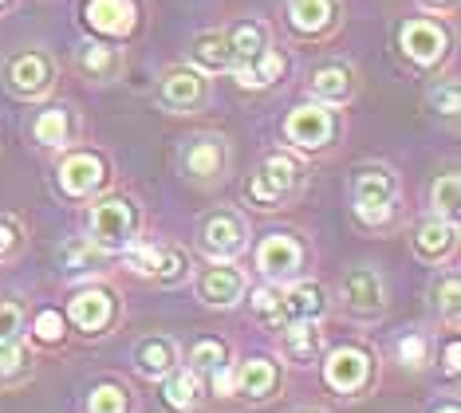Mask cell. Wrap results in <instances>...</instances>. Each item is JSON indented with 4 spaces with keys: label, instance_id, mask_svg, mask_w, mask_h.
<instances>
[{
    "label": "cell",
    "instance_id": "obj_41",
    "mask_svg": "<svg viewBox=\"0 0 461 413\" xmlns=\"http://www.w3.org/2000/svg\"><path fill=\"white\" fill-rule=\"evenodd\" d=\"M434 103H442V114H446V119H454V114H457V83H454V79H446L442 94L434 91Z\"/></svg>",
    "mask_w": 461,
    "mask_h": 413
},
{
    "label": "cell",
    "instance_id": "obj_10",
    "mask_svg": "<svg viewBox=\"0 0 461 413\" xmlns=\"http://www.w3.org/2000/svg\"><path fill=\"white\" fill-rule=\"evenodd\" d=\"M197 300L217 311H229L245 300V272L233 260H213L209 268L197 275Z\"/></svg>",
    "mask_w": 461,
    "mask_h": 413
},
{
    "label": "cell",
    "instance_id": "obj_19",
    "mask_svg": "<svg viewBox=\"0 0 461 413\" xmlns=\"http://www.w3.org/2000/svg\"><path fill=\"white\" fill-rule=\"evenodd\" d=\"M454 245H457V225L454 220L429 217V220H422V225L414 229V252H418V260H426V264H442L449 252H454Z\"/></svg>",
    "mask_w": 461,
    "mask_h": 413
},
{
    "label": "cell",
    "instance_id": "obj_31",
    "mask_svg": "<svg viewBox=\"0 0 461 413\" xmlns=\"http://www.w3.org/2000/svg\"><path fill=\"white\" fill-rule=\"evenodd\" d=\"M457 193H461L457 174H442V177H438V182L429 185V209H434V217L454 220V225H457Z\"/></svg>",
    "mask_w": 461,
    "mask_h": 413
},
{
    "label": "cell",
    "instance_id": "obj_12",
    "mask_svg": "<svg viewBox=\"0 0 461 413\" xmlns=\"http://www.w3.org/2000/svg\"><path fill=\"white\" fill-rule=\"evenodd\" d=\"M343 303H348L351 315H359V319H371V315H383L386 311V288H383V275L375 268H351L343 275Z\"/></svg>",
    "mask_w": 461,
    "mask_h": 413
},
{
    "label": "cell",
    "instance_id": "obj_20",
    "mask_svg": "<svg viewBox=\"0 0 461 413\" xmlns=\"http://www.w3.org/2000/svg\"><path fill=\"white\" fill-rule=\"evenodd\" d=\"M276 386H280V370L268 358H249V363H240L233 370V394L249 401H265Z\"/></svg>",
    "mask_w": 461,
    "mask_h": 413
},
{
    "label": "cell",
    "instance_id": "obj_13",
    "mask_svg": "<svg viewBox=\"0 0 461 413\" xmlns=\"http://www.w3.org/2000/svg\"><path fill=\"white\" fill-rule=\"evenodd\" d=\"M366 378H371V355H366L363 346H339V351H331L328 363H323V382L331 390H339V394L363 390Z\"/></svg>",
    "mask_w": 461,
    "mask_h": 413
},
{
    "label": "cell",
    "instance_id": "obj_4",
    "mask_svg": "<svg viewBox=\"0 0 461 413\" xmlns=\"http://www.w3.org/2000/svg\"><path fill=\"white\" fill-rule=\"evenodd\" d=\"M197 245L209 260H233L245 252L249 245V225L245 217L233 213V209H213V213L202 217V229H197Z\"/></svg>",
    "mask_w": 461,
    "mask_h": 413
},
{
    "label": "cell",
    "instance_id": "obj_15",
    "mask_svg": "<svg viewBox=\"0 0 461 413\" xmlns=\"http://www.w3.org/2000/svg\"><path fill=\"white\" fill-rule=\"evenodd\" d=\"M308 94L316 103H328V107H335V103H348L355 94V67H351V63H343V59L320 63V67L308 76Z\"/></svg>",
    "mask_w": 461,
    "mask_h": 413
},
{
    "label": "cell",
    "instance_id": "obj_1",
    "mask_svg": "<svg viewBox=\"0 0 461 413\" xmlns=\"http://www.w3.org/2000/svg\"><path fill=\"white\" fill-rule=\"evenodd\" d=\"M351 197L355 213L366 229H386L398 217V177L383 162H363L351 174Z\"/></svg>",
    "mask_w": 461,
    "mask_h": 413
},
{
    "label": "cell",
    "instance_id": "obj_3",
    "mask_svg": "<svg viewBox=\"0 0 461 413\" xmlns=\"http://www.w3.org/2000/svg\"><path fill=\"white\" fill-rule=\"evenodd\" d=\"M300 189H303V166L292 154L276 150L260 162L253 182H249V201L260 205V209H272V205H280V201L296 197Z\"/></svg>",
    "mask_w": 461,
    "mask_h": 413
},
{
    "label": "cell",
    "instance_id": "obj_11",
    "mask_svg": "<svg viewBox=\"0 0 461 413\" xmlns=\"http://www.w3.org/2000/svg\"><path fill=\"white\" fill-rule=\"evenodd\" d=\"M257 268L268 283H285L303 268V245L288 232H268L257 248Z\"/></svg>",
    "mask_w": 461,
    "mask_h": 413
},
{
    "label": "cell",
    "instance_id": "obj_6",
    "mask_svg": "<svg viewBox=\"0 0 461 413\" xmlns=\"http://www.w3.org/2000/svg\"><path fill=\"white\" fill-rule=\"evenodd\" d=\"M229 169V146L221 134H194L182 150V174L194 185H213L221 182Z\"/></svg>",
    "mask_w": 461,
    "mask_h": 413
},
{
    "label": "cell",
    "instance_id": "obj_34",
    "mask_svg": "<svg viewBox=\"0 0 461 413\" xmlns=\"http://www.w3.org/2000/svg\"><path fill=\"white\" fill-rule=\"evenodd\" d=\"M185 275H190V256H185L182 248H174V245H162V260H158V272H154V280L158 283H182Z\"/></svg>",
    "mask_w": 461,
    "mask_h": 413
},
{
    "label": "cell",
    "instance_id": "obj_17",
    "mask_svg": "<svg viewBox=\"0 0 461 413\" xmlns=\"http://www.w3.org/2000/svg\"><path fill=\"white\" fill-rule=\"evenodd\" d=\"M280 311H285V327L288 323H320V315L328 311V300H323V288L312 280L292 283V288H280Z\"/></svg>",
    "mask_w": 461,
    "mask_h": 413
},
{
    "label": "cell",
    "instance_id": "obj_33",
    "mask_svg": "<svg viewBox=\"0 0 461 413\" xmlns=\"http://www.w3.org/2000/svg\"><path fill=\"white\" fill-rule=\"evenodd\" d=\"M87 413H131L127 390L114 386V382L95 386V390H91V398H87Z\"/></svg>",
    "mask_w": 461,
    "mask_h": 413
},
{
    "label": "cell",
    "instance_id": "obj_25",
    "mask_svg": "<svg viewBox=\"0 0 461 413\" xmlns=\"http://www.w3.org/2000/svg\"><path fill=\"white\" fill-rule=\"evenodd\" d=\"M190 56L197 63V71H229L233 67V48H229V36L221 28H213V31H202V36L194 40V48H190Z\"/></svg>",
    "mask_w": 461,
    "mask_h": 413
},
{
    "label": "cell",
    "instance_id": "obj_21",
    "mask_svg": "<svg viewBox=\"0 0 461 413\" xmlns=\"http://www.w3.org/2000/svg\"><path fill=\"white\" fill-rule=\"evenodd\" d=\"M288 20L303 36H328L339 24V0H292Z\"/></svg>",
    "mask_w": 461,
    "mask_h": 413
},
{
    "label": "cell",
    "instance_id": "obj_43",
    "mask_svg": "<svg viewBox=\"0 0 461 413\" xmlns=\"http://www.w3.org/2000/svg\"><path fill=\"white\" fill-rule=\"evenodd\" d=\"M426 4H434V8H449L454 0H426Z\"/></svg>",
    "mask_w": 461,
    "mask_h": 413
},
{
    "label": "cell",
    "instance_id": "obj_36",
    "mask_svg": "<svg viewBox=\"0 0 461 413\" xmlns=\"http://www.w3.org/2000/svg\"><path fill=\"white\" fill-rule=\"evenodd\" d=\"M59 260L68 264V268H91V264H99L103 260V248L99 245H91V240H68L64 252H59Z\"/></svg>",
    "mask_w": 461,
    "mask_h": 413
},
{
    "label": "cell",
    "instance_id": "obj_28",
    "mask_svg": "<svg viewBox=\"0 0 461 413\" xmlns=\"http://www.w3.org/2000/svg\"><path fill=\"white\" fill-rule=\"evenodd\" d=\"M162 398H166V406L170 409H194L197 401H202V378L194 374V370H182V366H174L170 374L162 378Z\"/></svg>",
    "mask_w": 461,
    "mask_h": 413
},
{
    "label": "cell",
    "instance_id": "obj_32",
    "mask_svg": "<svg viewBox=\"0 0 461 413\" xmlns=\"http://www.w3.org/2000/svg\"><path fill=\"white\" fill-rule=\"evenodd\" d=\"M253 311H257V319L265 323V327H285V311H280V283H265V288H257L253 292Z\"/></svg>",
    "mask_w": 461,
    "mask_h": 413
},
{
    "label": "cell",
    "instance_id": "obj_16",
    "mask_svg": "<svg viewBox=\"0 0 461 413\" xmlns=\"http://www.w3.org/2000/svg\"><path fill=\"white\" fill-rule=\"evenodd\" d=\"M103 177H107V169L95 154H68L59 166V189L68 197H91L103 185Z\"/></svg>",
    "mask_w": 461,
    "mask_h": 413
},
{
    "label": "cell",
    "instance_id": "obj_46",
    "mask_svg": "<svg viewBox=\"0 0 461 413\" xmlns=\"http://www.w3.org/2000/svg\"><path fill=\"white\" fill-rule=\"evenodd\" d=\"M5 4H8V0H0V8H5Z\"/></svg>",
    "mask_w": 461,
    "mask_h": 413
},
{
    "label": "cell",
    "instance_id": "obj_40",
    "mask_svg": "<svg viewBox=\"0 0 461 413\" xmlns=\"http://www.w3.org/2000/svg\"><path fill=\"white\" fill-rule=\"evenodd\" d=\"M36 335L44 338V343H59V338H64V319H59L56 311H40L36 315Z\"/></svg>",
    "mask_w": 461,
    "mask_h": 413
},
{
    "label": "cell",
    "instance_id": "obj_22",
    "mask_svg": "<svg viewBox=\"0 0 461 413\" xmlns=\"http://www.w3.org/2000/svg\"><path fill=\"white\" fill-rule=\"evenodd\" d=\"M134 20V0H87V24L103 36H131Z\"/></svg>",
    "mask_w": 461,
    "mask_h": 413
},
{
    "label": "cell",
    "instance_id": "obj_5",
    "mask_svg": "<svg viewBox=\"0 0 461 413\" xmlns=\"http://www.w3.org/2000/svg\"><path fill=\"white\" fill-rule=\"evenodd\" d=\"M5 83L16 99H44V94L56 87V63H51L48 51H16L5 63Z\"/></svg>",
    "mask_w": 461,
    "mask_h": 413
},
{
    "label": "cell",
    "instance_id": "obj_9",
    "mask_svg": "<svg viewBox=\"0 0 461 413\" xmlns=\"http://www.w3.org/2000/svg\"><path fill=\"white\" fill-rule=\"evenodd\" d=\"M285 138L300 150H323L335 138V114L328 103H303L288 114L285 122Z\"/></svg>",
    "mask_w": 461,
    "mask_h": 413
},
{
    "label": "cell",
    "instance_id": "obj_8",
    "mask_svg": "<svg viewBox=\"0 0 461 413\" xmlns=\"http://www.w3.org/2000/svg\"><path fill=\"white\" fill-rule=\"evenodd\" d=\"M398 44H402L411 63H418V67H434V63H442L446 51H449V31L438 24V20L414 16L402 24V31H398Z\"/></svg>",
    "mask_w": 461,
    "mask_h": 413
},
{
    "label": "cell",
    "instance_id": "obj_39",
    "mask_svg": "<svg viewBox=\"0 0 461 413\" xmlns=\"http://www.w3.org/2000/svg\"><path fill=\"white\" fill-rule=\"evenodd\" d=\"M457 292H461V283H457L454 272H449L446 280H442V288H434V295H442V300H438V307L446 311V323H449V327H457Z\"/></svg>",
    "mask_w": 461,
    "mask_h": 413
},
{
    "label": "cell",
    "instance_id": "obj_26",
    "mask_svg": "<svg viewBox=\"0 0 461 413\" xmlns=\"http://www.w3.org/2000/svg\"><path fill=\"white\" fill-rule=\"evenodd\" d=\"M233 76H237L240 87H268V83H276L280 76H285V56H280L276 48H265L253 63L233 67Z\"/></svg>",
    "mask_w": 461,
    "mask_h": 413
},
{
    "label": "cell",
    "instance_id": "obj_38",
    "mask_svg": "<svg viewBox=\"0 0 461 413\" xmlns=\"http://www.w3.org/2000/svg\"><path fill=\"white\" fill-rule=\"evenodd\" d=\"M398 358H402L411 370L418 366H426V358H429V343H426V335H406L402 343H398Z\"/></svg>",
    "mask_w": 461,
    "mask_h": 413
},
{
    "label": "cell",
    "instance_id": "obj_18",
    "mask_svg": "<svg viewBox=\"0 0 461 413\" xmlns=\"http://www.w3.org/2000/svg\"><path fill=\"white\" fill-rule=\"evenodd\" d=\"M280 351H285V358L292 366H312V363H320V355H323V331L312 319H303V323H288V327H280Z\"/></svg>",
    "mask_w": 461,
    "mask_h": 413
},
{
    "label": "cell",
    "instance_id": "obj_29",
    "mask_svg": "<svg viewBox=\"0 0 461 413\" xmlns=\"http://www.w3.org/2000/svg\"><path fill=\"white\" fill-rule=\"evenodd\" d=\"M32 138L40 146H68L71 142V111L68 107L40 111L32 122Z\"/></svg>",
    "mask_w": 461,
    "mask_h": 413
},
{
    "label": "cell",
    "instance_id": "obj_27",
    "mask_svg": "<svg viewBox=\"0 0 461 413\" xmlns=\"http://www.w3.org/2000/svg\"><path fill=\"white\" fill-rule=\"evenodd\" d=\"M225 36H229V48H233V67H240V63H253L260 51L268 48V31H265V24H257V20H245V24L229 28ZM233 67H229V71H233Z\"/></svg>",
    "mask_w": 461,
    "mask_h": 413
},
{
    "label": "cell",
    "instance_id": "obj_24",
    "mask_svg": "<svg viewBox=\"0 0 461 413\" xmlns=\"http://www.w3.org/2000/svg\"><path fill=\"white\" fill-rule=\"evenodd\" d=\"M76 63H79V71L87 79L111 83V79H119V71H122V51L107 48V44H79Z\"/></svg>",
    "mask_w": 461,
    "mask_h": 413
},
{
    "label": "cell",
    "instance_id": "obj_2",
    "mask_svg": "<svg viewBox=\"0 0 461 413\" xmlns=\"http://www.w3.org/2000/svg\"><path fill=\"white\" fill-rule=\"evenodd\" d=\"M134 237H139V209L131 197H103L99 205H91V245L103 252H122Z\"/></svg>",
    "mask_w": 461,
    "mask_h": 413
},
{
    "label": "cell",
    "instance_id": "obj_44",
    "mask_svg": "<svg viewBox=\"0 0 461 413\" xmlns=\"http://www.w3.org/2000/svg\"><path fill=\"white\" fill-rule=\"evenodd\" d=\"M438 413H457V406H442V409H438Z\"/></svg>",
    "mask_w": 461,
    "mask_h": 413
},
{
    "label": "cell",
    "instance_id": "obj_45",
    "mask_svg": "<svg viewBox=\"0 0 461 413\" xmlns=\"http://www.w3.org/2000/svg\"><path fill=\"white\" fill-rule=\"evenodd\" d=\"M300 413H323V409H300Z\"/></svg>",
    "mask_w": 461,
    "mask_h": 413
},
{
    "label": "cell",
    "instance_id": "obj_30",
    "mask_svg": "<svg viewBox=\"0 0 461 413\" xmlns=\"http://www.w3.org/2000/svg\"><path fill=\"white\" fill-rule=\"evenodd\" d=\"M221 366H229V346L217 338H197L190 351V370L197 378H213Z\"/></svg>",
    "mask_w": 461,
    "mask_h": 413
},
{
    "label": "cell",
    "instance_id": "obj_23",
    "mask_svg": "<svg viewBox=\"0 0 461 413\" xmlns=\"http://www.w3.org/2000/svg\"><path fill=\"white\" fill-rule=\"evenodd\" d=\"M134 366H139L142 378H166L177 366V346L174 338L166 335H146L134 346Z\"/></svg>",
    "mask_w": 461,
    "mask_h": 413
},
{
    "label": "cell",
    "instance_id": "obj_42",
    "mask_svg": "<svg viewBox=\"0 0 461 413\" xmlns=\"http://www.w3.org/2000/svg\"><path fill=\"white\" fill-rule=\"evenodd\" d=\"M457 355H461V351H457V343H449V346H446V363H442V366H446V374H457Z\"/></svg>",
    "mask_w": 461,
    "mask_h": 413
},
{
    "label": "cell",
    "instance_id": "obj_14",
    "mask_svg": "<svg viewBox=\"0 0 461 413\" xmlns=\"http://www.w3.org/2000/svg\"><path fill=\"white\" fill-rule=\"evenodd\" d=\"M68 315L83 335H103L114 323V295L107 288H83L68 303Z\"/></svg>",
    "mask_w": 461,
    "mask_h": 413
},
{
    "label": "cell",
    "instance_id": "obj_37",
    "mask_svg": "<svg viewBox=\"0 0 461 413\" xmlns=\"http://www.w3.org/2000/svg\"><path fill=\"white\" fill-rule=\"evenodd\" d=\"M20 245H24V225L16 217H0V264L16 256Z\"/></svg>",
    "mask_w": 461,
    "mask_h": 413
},
{
    "label": "cell",
    "instance_id": "obj_35",
    "mask_svg": "<svg viewBox=\"0 0 461 413\" xmlns=\"http://www.w3.org/2000/svg\"><path fill=\"white\" fill-rule=\"evenodd\" d=\"M122 252H127V260H131L134 272H139V275H150V280H154V272H158V260H162V245H150V240H139V237H134Z\"/></svg>",
    "mask_w": 461,
    "mask_h": 413
},
{
    "label": "cell",
    "instance_id": "obj_7",
    "mask_svg": "<svg viewBox=\"0 0 461 413\" xmlns=\"http://www.w3.org/2000/svg\"><path fill=\"white\" fill-rule=\"evenodd\" d=\"M209 99V79L197 67H166L158 79V103L174 114H194Z\"/></svg>",
    "mask_w": 461,
    "mask_h": 413
}]
</instances>
